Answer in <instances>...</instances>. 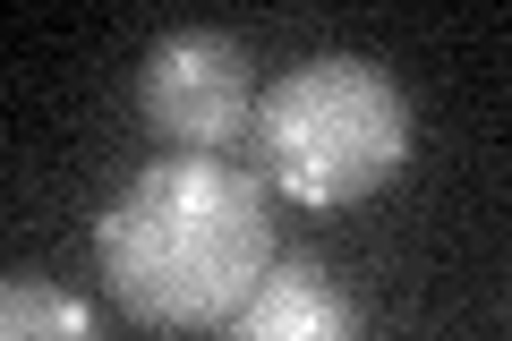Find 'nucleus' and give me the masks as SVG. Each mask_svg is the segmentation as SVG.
Returning a JSON list of instances; mask_svg holds the SVG:
<instances>
[{
    "mask_svg": "<svg viewBox=\"0 0 512 341\" xmlns=\"http://www.w3.org/2000/svg\"><path fill=\"white\" fill-rule=\"evenodd\" d=\"M274 188L231 154H154L94 222V265L120 316L154 333H205L274 273Z\"/></svg>",
    "mask_w": 512,
    "mask_h": 341,
    "instance_id": "1",
    "label": "nucleus"
},
{
    "mask_svg": "<svg viewBox=\"0 0 512 341\" xmlns=\"http://www.w3.org/2000/svg\"><path fill=\"white\" fill-rule=\"evenodd\" d=\"M410 162V94L367 52H308L256 94L248 171L308 214L376 197Z\"/></svg>",
    "mask_w": 512,
    "mask_h": 341,
    "instance_id": "2",
    "label": "nucleus"
},
{
    "mask_svg": "<svg viewBox=\"0 0 512 341\" xmlns=\"http://www.w3.org/2000/svg\"><path fill=\"white\" fill-rule=\"evenodd\" d=\"M256 60L231 26H171L146 43L137 69V111L163 137V154H222L256 120Z\"/></svg>",
    "mask_w": 512,
    "mask_h": 341,
    "instance_id": "3",
    "label": "nucleus"
},
{
    "mask_svg": "<svg viewBox=\"0 0 512 341\" xmlns=\"http://www.w3.org/2000/svg\"><path fill=\"white\" fill-rule=\"evenodd\" d=\"M222 341H359V299L333 282L325 256H274V273L248 290Z\"/></svg>",
    "mask_w": 512,
    "mask_h": 341,
    "instance_id": "4",
    "label": "nucleus"
},
{
    "mask_svg": "<svg viewBox=\"0 0 512 341\" xmlns=\"http://www.w3.org/2000/svg\"><path fill=\"white\" fill-rule=\"evenodd\" d=\"M0 341H103V333H94V307L77 290L9 273L0 282Z\"/></svg>",
    "mask_w": 512,
    "mask_h": 341,
    "instance_id": "5",
    "label": "nucleus"
}]
</instances>
